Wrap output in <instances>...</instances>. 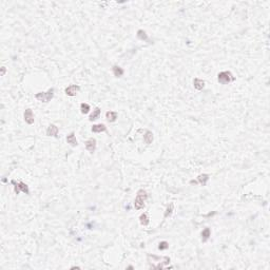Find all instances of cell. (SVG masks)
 Wrapping results in <instances>:
<instances>
[{"label": "cell", "mask_w": 270, "mask_h": 270, "mask_svg": "<svg viewBox=\"0 0 270 270\" xmlns=\"http://www.w3.org/2000/svg\"><path fill=\"white\" fill-rule=\"evenodd\" d=\"M86 149L90 152V153H94L96 150V139L95 138H89L85 143Z\"/></svg>", "instance_id": "cell-6"}, {"label": "cell", "mask_w": 270, "mask_h": 270, "mask_svg": "<svg viewBox=\"0 0 270 270\" xmlns=\"http://www.w3.org/2000/svg\"><path fill=\"white\" fill-rule=\"evenodd\" d=\"M137 37L141 40H145V41L148 40V35L146 33V31H144V30H138L137 31Z\"/></svg>", "instance_id": "cell-19"}, {"label": "cell", "mask_w": 270, "mask_h": 270, "mask_svg": "<svg viewBox=\"0 0 270 270\" xmlns=\"http://www.w3.org/2000/svg\"><path fill=\"white\" fill-rule=\"evenodd\" d=\"M58 132L59 129L58 127H56L55 125L51 123L47 129V135L48 136H53V137H58Z\"/></svg>", "instance_id": "cell-7"}, {"label": "cell", "mask_w": 270, "mask_h": 270, "mask_svg": "<svg viewBox=\"0 0 270 270\" xmlns=\"http://www.w3.org/2000/svg\"><path fill=\"white\" fill-rule=\"evenodd\" d=\"M54 97V89L48 90L47 92H39L35 95V98L37 99L38 101H41V103H49L53 99Z\"/></svg>", "instance_id": "cell-3"}, {"label": "cell", "mask_w": 270, "mask_h": 270, "mask_svg": "<svg viewBox=\"0 0 270 270\" xmlns=\"http://www.w3.org/2000/svg\"><path fill=\"white\" fill-rule=\"evenodd\" d=\"M201 235H202V242H203V243L207 242L208 240H209V237H211V230H210V228H205V229L202 231Z\"/></svg>", "instance_id": "cell-12"}, {"label": "cell", "mask_w": 270, "mask_h": 270, "mask_svg": "<svg viewBox=\"0 0 270 270\" xmlns=\"http://www.w3.org/2000/svg\"><path fill=\"white\" fill-rule=\"evenodd\" d=\"M117 116H118V114L115 111H108L106 113V118L109 123H114L117 119Z\"/></svg>", "instance_id": "cell-10"}, {"label": "cell", "mask_w": 270, "mask_h": 270, "mask_svg": "<svg viewBox=\"0 0 270 270\" xmlns=\"http://www.w3.org/2000/svg\"><path fill=\"white\" fill-rule=\"evenodd\" d=\"M79 91H80V87H79V86L71 85V86H69L68 88H65V93L67 94L68 96H71V97H73V96H75Z\"/></svg>", "instance_id": "cell-5"}, {"label": "cell", "mask_w": 270, "mask_h": 270, "mask_svg": "<svg viewBox=\"0 0 270 270\" xmlns=\"http://www.w3.org/2000/svg\"><path fill=\"white\" fill-rule=\"evenodd\" d=\"M168 247H169V243L164 241V242H161V243H159L158 249L159 250H165V249H167Z\"/></svg>", "instance_id": "cell-22"}, {"label": "cell", "mask_w": 270, "mask_h": 270, "mask_svg": "<svg viewBox=\"0 0 270 270\" xmlns=\"http://www.w3.org/2000/svg\"><path fill=\"white\" fill-rule=\"evenodd\" d=\"M148 199V193L146 190L141 189L137 191V195L134 201V207L136 210H141L145 207V203Z\"/></svg>", "instance_id": "cell-1"}, {"label": "cell", "mask_w": 270, "mask_h": 270, "mask_svg": "<svg viewBox=\"0 0 270 270\" xmlns=\"http://www.w3.org/2000/svg\"><path fill=\"white\" fill-rule=\"evenodd\" d=\"M193 85H194L195 89L199 90V91H201V90H203L204 87H205V81H204L203 79L194 78V80H193Z\"/></svg>", "instance_id": "cell-13"}, {"label": "cell", "mask_w": 270, "mask_h": 270, "mask_svg": "<svg viewBox=\"0 0 270 270\" xmlns=\"http://www.w3.org/2000/svg\"><path fill=\"white\" fill-rule=\"evenodd\" d=\"M235 80V77L232 75V73L229 71H223L219 73L217 75V81L222 85H228V83H232Z\"/></svg>", "instance_id": "cell-2"}, {"label": "cell", "mask_w": 270, "mask_h": 270, "mask_svg": "<svg viewBox=\"0 0 270 270\" xmlns=\"http://www.w3.org/2000/svg\"><path fill=\"white\" fill-rule=\"evenodd\" d=\"M80 110H81V113L83 114H88L90 111V106L88 105V103H83L80 105Z\"/></svg>", "instance_id": "cell-21"}, {"label": "cell", "mask_w": 270, "mask_h": 270, "mask_svg": "<svg viewBox=\"0 0 270 270\" xmlns=\"http://www.w3.org/2000/svg\"><path fill=\"white\" fill-rule=\"evenodd\" d=\"M153 133H152L151 131H146L145 135H144V141H145L146 144H148V145H150V144L153 141Z\"/></svg>", "instance_id": "cell-15"}, {"label": "cell", "mask_w": 270, "mask_h": 270, "mask_svg": "<svg viewBox=\"0 0 270 270\" xmlns=\"http://www.w3.org/2000/svg\"><path fill=\"white\" fill-rule=\"evenodd\" d=\"M91 130L94 133H100V132L107 131V127L103 123H98V125H94Z\"/></svg>", "instance_id": "cell-11"}, {"label": "cell", "mask_w": 270, "mask_h": 270, "mask_svg": "<svg viewBox=\"0 0 270 270\" xmlns=\"http://www.w3.org/2000/svg\"><path fill=\"white\" fill-rule=\"evenodd\" d=\"M65 139H67V143L70 144L72 147H76V146L78 145V141H77V139H76L75 133H74V132L70 133L69 135L67 136V138H65Z\"/></svg>", "instance_id": "cell-9"}, {"label": "cell", "mask_w": 270, "mask_h": 270, "mask_svg": "<svg viewBox=\"0 0 270 270\" xmlns=\"http://www.w3.org/2000/svg\"><path fill=\"white\" fill-rule=\"evenodd\" d=\"M23 117H25V120L27 123H29V125H33L34 123V114L31 109L25 110V114H23Z\"/></svg>", "instance_id": "cell-8"}, {"label": "cell", "mask_w": 270, "mask_h": 270, "mask_svg": "<svg viewBox=\"0 0 270 270\" xmlns=\"http://www.w3.org/2000/svg\"><path fill=\"white\" fill-rule=\"evenodd\" d=\"M5 71H7V70H5V68H4V67H2V68H1V76H4Z\"/></svg>", "instance_id": "cell-23"}, {"label": "cell", "mask_w": 270, "mask_h": 270, "mask_svg": "<svg viewBox=\"0 0 270 270\" xmlns=\"http://www.w3.org/2000/svg\"><path fill=\"white\" fill-rule=\"evenodd\" d=\"M197 181L201 184L202 186H206L207 185V181H209V174H201L197 177Z\"/></svg>", "instance_id": "cell-16"}, {"label": "cell", "mask_w": 270, "mask_h": 270, "mask_svg": "<svg viewBox=\"0 0 270 270\" xmlns=\"http://www.w3.org/2000/svg\"><path fill=\"white\" fill-rule=\"evenodd\" d=\"M112 72H113L114 76L115 77H121V76L123 75V68L118 67V65H113V68H112Z\"/></svg>", "instance_id": "cell-14"}, {"label": "cell", "mask_w": 270, "mask_h": 270, "mask_svg": "<svg viewBox=\"0 0 270 270\" xmlns=\"http://www.w3.org/2000/svg\"><path fill=\"white\" fill-rule=\"evenodd\" d=\"M100 109H99V108H95V110H94L93 111V113L91 114V115H90V117H89V120L90 121H93V120H96V119L98 118L99 117V115H100Z\"/></svg>", "instance_id": "cell-17"}, {"label": "cell", "mask_w": 270, "mask_h": 270, "mask_svg": "<svg viewBox=\"0 0 270 270\" xmlns=\"http://www.w3.org/2000/svg\"><path fill=\"white\" fill-rule=\"evenodd\" d=\"M173 207H174V205H173V203H170V205L167 207V210H166V212H165V215H164V216H165V217L170 216V215L172 214V212H173Z\"/></svg>", "instance_id": "cell-20"}, {"label": "cell", "mask_w": 270, "mask_h": 270, "mask_svg": "<svg viewBox=\"0 0 270 270\" xmlns=\"http://www.w3.org/2000/svg\"><path fill=\"white\" fill-rule=\"evenodd\" d=\"M12 184L14 185V190H15V193L16 194H19V192L22 191L23 193L25 194H30V190L29 187H28L27 184L22 183V181H12Z\"/></svg>", "instance_id": "cell-4"}, {"label": "cell", "mask_w": 270, "mask_h": 270, "mask_svg": "<svg viewBox=\"0 0 270 270\" xmlns=\"http://www.w3.org/2000/svg\"><path fill=\"white\" fill-rule=\"evenodd\" d=\"M139 222L143 226H148L149 225V217H148L147 213H143V214L139 216Z\"/></svg>", "instance_id": "cell-18"}]
</instances>
